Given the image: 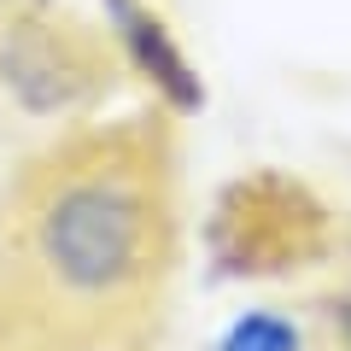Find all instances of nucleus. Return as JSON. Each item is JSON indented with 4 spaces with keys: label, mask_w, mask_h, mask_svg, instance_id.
Listing matches in <instances>:
<instances>
[{
    "label": "nucleus",
    "mask_w": 351,
    "mask_h": 351,
    "mask_svg": "<svg viewBox=\"0 0 351 351\" xmlns=\"http://www.w3.org/2000/svg\"><path fill=\"white\" fill-rule=\"evenodd\" d=\"M18 252L71 316L135 311L170 269V170L147 135H88L18 193Z\"/></svg>",
    "instance_id": "obj_1"
},
{
    "label": "nucleus",
    "mask_w": 351,
    "mask_h": 351,
    "mask_svg": "<svg viewBox=\"0 0 351 351\" xmlns=\"http://www.w3.org/2000/svg\"><path fill=\"white\" fill-rule=\"evenodd\" d=\"M112 76L106 41L53 0H6L0 12V88L29 117L82 112Z\"/></svg>",
    "instance_id": "obj_2"
},
{
    "label": "nucleus",
    "mask_w": 351,
    "mask_h": 351,
    "mask_svg": "<svg viewBox=\"0 0 351 351\" xmlns=\"http://www.w3.org/2000/svg\"><path fill=\"white\" fill-rule=\"evenodd\" d=\"M322 240V205L287 176H252L223 193L211 217V252L228 276H263L311 258Z\"/></svg>",
    "instance_id": "obj_3"
},
{
    "label": "nucleus",
    "mask_w": 351,
    "mask_h": 351,
    "mask_svg": "<svg viewBox=\"0 0 351 351\" xmlns=\"http://www.w3.org/2000/svg\"><path fill=\"white\" fill-rule=\"evenodd\" d=\"M100 12H106V36L117 41V53L135 64V76L176 117L205 112V82L193 71V59L182 53L176 29L164 24V12H152L147 0H100Z\"/></svg>",
    "instance_id": "obj_4"
},
{
    "label": "nucleus",
    "mask_w": 351,
    "mask_h": 351,
    "mask_svg": "<svg viewBox=\"0 0 351 351\" xmlns=\"http://www.w3.org/2000/svg\"><path fill=\"white\" fill-rule=\"evenodd\" d=\"M211 351H304V334L293 316L281 311H240L234 322L217 334Z\"/></svg>",
    "instance_id": "obj_5"
}]
</instances>
